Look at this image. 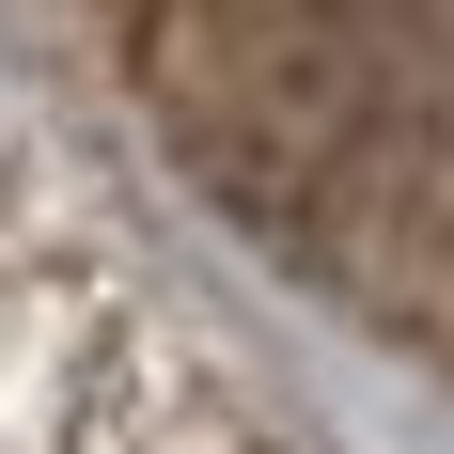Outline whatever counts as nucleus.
<instances>
[{
    "mask_svg": "<svg viewBox=\"0 0 454 454\" xmlns=\"http://www.w3.org/2000/svg\"><path fill=\"white\" fill-rule=\"evenodd\" d=\"M16 32L376 439L454 454V0H16Z\"/></svg>",
    "mask_w": 454,
    "mask_h": 454,
    "instance_id": "obj_1",
    "label": "nucleus"
},
{
    "mask_svg": "<svg viewBox=\"0 0 454 454\" xmlns=\"http://www.w3.org/2000/svg\"><path fill=\"white\" fill-rule=\"evenodd\" d=\"M0 454H392L376 408L110 157L0 0Z\"/></svg>",
    "mask_w": 454,
    "mask_h": 454,
    "instance_id": "obj_2",
    "label": "nucleus"
}]
</instances>
